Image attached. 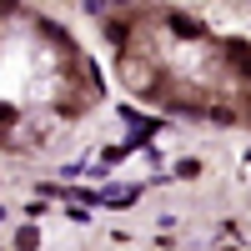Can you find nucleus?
<instances>
[{
  "mask_svg": "<svg viewBox=\"0 0 251 251\" xmlns=\"http://www.w3.org/2000/svg\"><path fill=\"white\" fill-rule=\"evenodd\" d=\"M121 121H131V146H141V141H151V136L161 131V121H151V116H141L136 106H121Z\"/></svg>",
  "mask_w": 251,
  "mask_h": 251,
  "instance_id": "f257e3e1",
  "label": "nucleus"
},
{
  "mask_svg": "<svg viewBox=\"0 0 251 251\" xmlns=\"http://www.w3.org/2000/svg\"><path fill=\"white\" fill-rule=\"evenodd\" d=\"M136 196H141V186H106L96 206H106V211H126V206H136Z\"/></svg>",
  "mask_w": 251,
  "mask_h": 251,
  "instance_id": "f03ea898",
  "label": "nucleus"
},
{
  "mask_svg": "<svg viewBox=\"0 0 251 251\" xmlns=\"http://www.w3.org/2000/svg\"><path fill=\"white\" fill-rule=\"evenodd\" d=\"M221 55H226V60H231V66L251 80V46H246V40H221Z\"/></svg>",
  "mask_w": 251,
  "mask_h": 251,
  "instance_id": "7ed1b4c3",
  "label": "nucleus"
},
{
  "mask_svg": "<svg viewBox=\"0 0 251 251\" xmlns=\"http://www.w3.org/2000/svg\"><path fill=\"white\" fill-rule=\"evenodd\" d=\"M166 25H171L176 35H196V40H206V25H201V20H191V15H181V10L166 15Z\"/></svg>",
  "mask_w": 251,
  "mask_h": 251,
  "instance_id": "20e7f679",
  "label": "nucleus"
},
{
  "mask_svg": "<svg viewBox=\"0 0 251 251\" xmlns=\"http://www.w3.org/2000/svg\"><path fill=\"white\" fill-rule=\"evenodd\" d=\"M10 246H15V251H40V231H35V226H20Z\"/></svg>",
  "mask_w": 251,
  "mask_h": 251,
  "instance_id": "39448f33",
  "label": "nucleus"
},
{
  "mask_svg": "<svg viewBox=\"0 0 251 251\" xmlns=\"http://www.w3.org/2000/svg\"><path fill=\"white\" fill-rule=\"evenodd\" d=\"M106 35H111V46H131V25H126V20H106Z\"/></svg>",
  "mask_w": 251,
  "mask_h": 251,
  "instance_id": "423d86ee",
  "label": "nucleus"
},
{
  "mask_svg": "<svg viewBox=\"0 0 251 251\" xmlns=\"http://www.w3.org/2000/svg\"><path fill=\"white\" fill-rule=\"evenodd\" d=\"M176 176H181V181H196V176H201V161H196V156H181V161H176Z\"/></svg>",
  "mask_w": 251,
  "mask_h": 251,
  "instance_id": "0eeeda50",
  "label": "nucleus"
},
{
  "mask_svg": "<svg viewBox=\"0 0 251 251\" xmlns=\"http://www.w3.org/2000/svg\"><path fill=\"white\" fill-rule=\"evenodd\" d=\"M0 221H5V211H0Z\"/></svg>",
  "mask_w": 251,
  "mask_h": 251,
  "instance_id": "6e6552de",
  "label": "nucleus"
},
{
  "mask_svg": "<svg viewBox=\"0 0 251 251\" xmlns=\"http://www.w3.org/2000/svg\"><path fill=\"white\" fill-rule=\"evenodd\" d=\"M246 161H251V151H246Z\"/></svg>",
  "mask_w": 251,
  "mask_h": 251,
  "instance_id": "1a4fd4ad",
  "label": "nucleus"
},
{
  "mask_svg": "<svg viewBox=\"0 0 251 251\" xmlns=\"http://www.w3.org/2000/svg\"><path fill=\"white\" fill-rule=\"evenodd\" d=\"M0 141H5V136H0Z\"/></svg>",
  "mask_w": 251,
  "mask_h": 251,
  "instance_id": "9d476101",
  "label": "nucleus"
}]
</instances>
